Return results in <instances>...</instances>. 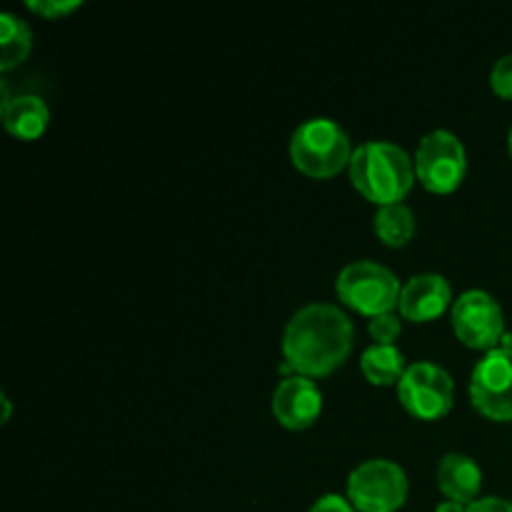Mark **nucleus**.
Segmentation results:
<instances>
[{
	"label": "nucleus",
	"mask_w": 512,
	"mask_h": 512,
	"mask_svg": "<svg viewBox=\"0 0 512 512\" xmlns=\"http://www.w3.org/2000/svg\"><path fill=\"white\" fill-rule=\"evenodd\" d=\"M335 293L348 308L375 318V315L393 313V308H398L403 288H400L398 275L385 265L375 260H353L338 273Z\"/></svg>",
	"instance_id": "nucleus-4"
},
{
	"label": "nucleus",
	"mask_w": 512,
	"mask_h": 512,
	"mask_svg": "<svg viewBox=\"0 0 512 512\" xmlns=\"http://www.w3.org/2000/svg\"><path fill=\"white\" fill-rule=\"evenodd\" d=\"M468 512H512V503L505 498H478L475 503L468 505Z\"/></svg>",
	"instance_id": "nucleus-21"
},
{
	"label": "nucleus",
	"mask_w": 512,
	"mask_h": 512,
	"mask_svg": "<svg viewBox=\"0 0 512 512\" xmlns=\"http://www.w3.org/2000/svg\"><path fill=\"white\" fill-rule=\"evenodd\" d=\"M308 512H358L355 505L350 503L348 498L338 493H328V495H320L313 505H310Z\"/></svg>",
	"instance_id": "nucleus-20"
},
{
	"label": "nucleus",
	"mask_w": 512,
	"mask_h": 512,
	"mask_svg": "<svg viewBox=\"0 0 512 512\" xmlns=\"http://www.w3.org/2000/svg\"><path fill=\"white\" fill-rule=\"evenodd\" d=\"M350 180L360 195L380 205L403 203L415 183V163L400 145L388 140H368L353 150Z\"/></svg>",
	"instance_id": "nucleus-2"
},
{
	"label": "nucleus",
	"mask_w": 512,
	"mask_h": 512,
	"mask_svg": "<svg viewBox=\"0 0 512 512\" xmlns=\"http://www.w3.org/2000/svg\"><path fill=\"white\" fill-rule=\"evenodd\" d=\"M435 512H468V505L463 503H455V500H445V503H440Z\"/></svg>",
	"instance_id": "nucleus-22"
},
{
	"label": "nucleus",
	"mask_w": 512,
	"mask_h": 512,
	"mask_svg": "<svg viewBox=\"0 0 512 512\" xmlns=\"http://www.w3.org/2000/svg\"><path fill=\"white\" fill-rule=\"evenodd\" d=\"M438 488L448 500L470 505L483 488V470L470 455L448 453L438 463Z\"/></svg>",
	"instance_id": "nucleus-12"
},
{
	"label": "nucleus",
	"mask_w": 512,
	"mask_h": 512,
	"mask_svg": "<svg viewBox=\"0 0 512 512\" xmlns=\"http://www.w3.org/2000/svg\"><path fill=\"white\" fill-rule=\"evenodd\" d=\"M508 148H510V155H512V128H510V135H508Z\"/></svg>",
	"instance_id": "nucleus-24"
},
{
	"label": "nucleus",
	"mask_w": 512,
	"mask_h": 512,
	"mask_svg": "<svg viewBox=\"0 0 512 512\" xmlns=\"http://www.w3.org/2000/svg\"><path fill=\"white\" fill-rule=\"evenodd\" d=\"M28 8L33 10V13L43 15V18L55 20L68 15L70 10L80 8V0H28Z\"/></svg>",
	"instance_id": "nucleus-19"
},
{
	"label": "nucleus",
	"mask_w": 512,
	"mask_h": 512,
	"mask_svg": "<svg viewBox=\"0 0 512 512\" xmlns=\"http://www.w3.org/2000/svg\"><path fill=\"white\" fill-rule=\"evenodd\" d=\"M353 320L333 303H308L295 310L283 333L288 368L305 378L338 370L353 350Z\"/></svg>",
	"instance_id": "nucleus-1"
},
{
	"label": "nucleus",
	"mask_w": 512,
	"mask_h": 512,
	"mask_svg": "<svg viewBox=\"0 0 512 512\" xmlns=\"http://www.w3.org/2000/svg\"><path fill=\"white\" fill-rule=\"evenodd\" d=\"M375 235L390 248L408 245L415 235V215L405 203L380 205L373 218Z\"/></svg>",
	"instance_id": "nucleus-15"
},
{
	"label": "nucleus",
	"mask_w": 512,
	"mask_h": 512,
	"mask_svg": "<svg viewBox=\"0 0 512 512\" xmlns=\"http://www.w3.org/2000/svg\"><path fill=\"white\" fill-rule=\"evenodd\" d=\"M290 158L308 178L328 180L350 165L353 148L340 123L330 118H310L295 128L290 138Z\"/></svg>",
	"instance_id": "nucleus-3"
},
{
	"label": "nucleus",
	"mask_w": 512,
	"mask_h": 512,
	"mask_svg": "<svg viewBox=\"0 0 512 512\" xmlns=\"http://www.w3.org/2000/svg\"><path fill=\"white\" fill-rule=\"evenodd\" d=\"M398 400L413 418L438 420L453 408L455 383L445 368L420 360V363L408 365L400 378Z\"/></svg>",
	"instance_id": "nucleus-8"
},
{
	"label": "nucleus",
	"mask_w": 512,
	"mask_h": 512,
	"mask_svg": "<svg viewBox=\"0 0 512 512\" xmlns=\"http://www.w3.org/2000/svg\"><path fill=\"white\" fill-rule=\"evenodd\" d=\"M490 85L500 98L512 100V53L495 60L493 70H490Z\"/></svg>",
	"instance_id": "nucleus-18"
},
{
	"label": "nucleus",
	"mask_w": 512,
	"mask_h": 512,
	"mask_svg": "<svg viewBox=\"0 0 512 512\" xmlns=\"http://www.w3.org/2000/svg\"><path fill=\"white\" fill-rule=\"evenodd\" d=\"M368 330L378 345H395V340H398L400 333H403V323H400V315L383 313L370 318Z\"/></svg>",
	"instance_id": "nucleus-17"
},
{
	"label": "nucleus",
	"mask_w": 512,
	"mask_h": 512,
	"mask_svg": "<svg viewBox=\"0 0 512 512\" xmlns=\"http://www.w3.org/2000/svg\"><path fill=\"white\" fill-rule=\"evenodd\" d=\"M470 400L485 418L512 420V335L505 333L503 343L478 360L470 375Z\"/></svg>",
	"instance_id": "nucleus-6"
},
{
	"label": "nucleus",
	"mask_w": 512,
	"mask_h": 512,
	"mask_svg": "<svg viewBox=\"0 0 512 512\" xmlns=\"http://www.w3.org/2000/svg\"><path fill=\"white\" fill-rule=\"evenodd\" d=\"M30 45H33V33L28 25L13 13L0 15V70L3 73L18 68L28 58Z\"/></svg>",
	"instance_id": "nucleus-16"
},
{
	"label": "nucleus",
	"mask_w": 512,
	"mask_h": 512,
	"mask_svg": "<svg viewBox=\"0 0 512 512\" xmlns=\"http://www.w3.org/2000/svg\"><path fill=\"white\" fill-rule=\"evenodd\" d=\"M453 330L468 348H498L505 338L503 308L485 290H465L458 300H453Z\"/></svg>",
	"instance_id": "nucleus-9"
},
{
	"label": "nucleus",
	"mask_w": 512,
	"mask_h": 512,
	"mask_svg": "<svg viewBox=\"0 0 512 512\" xmlns=\"http://www.w3.org/2000/svg\"><path fill=\"white\" fill-rule=\"evenodd\" d=\"M360 368L373 385H395L400 383L408 365H405V355L395 345L373 343L363 350Z\"/></svg>",
	"instance_id": "nucleus-14"
},
{
	"label": "nucleus",
	"mask_w": 512,
	"mask_h": 512,
	"mask_svg": "<svg viewBox=\"0 0 512 512\" xmlns=\"http://www.w3.org/2000/svg\"><path fill=\"white\" fill-rule=\"evenodd\" d=\"M323 410V393L315 380L305 375L283 378L273 390V415L280 425L290 430H303L318 420Z\"/></svg>",
	"instance_id": "nucleus-10"
},
{
	"label": "nucleus",
	"mask_w": 512,
	"mask_h": 512,
	"mask_svg": "<svg viewBox=\"0 0 512 512\" xmlns=\"http://www.w3.org/2000/svg\"><path fill=\"white\" fill-rule=\"evenodd\" d=\"M415 175L433 193H450L458 188L468 170V153L463 140L450 130H433L415 150Z\"/></svg>",
	"instance_id": "nucleus-7"
},
{
	"label": "nucleus",
	"mask_w": 512,
	"mask_h": 512,
	"mask_svg": "<svg viewBox=\"0 0 512 512\" xmlns=\"http://www.w3.org/2000/svg\"><path fill=\"white\" fill-rule=\"evenodd\" d=\"M348 500L358 512H395L408 500V475L388 458L360 463L348 475Z\"/></svg>",
	"instance_id": "nucleus-5"
},
{
	"label": "nucleus",
	"mask_w": 512,
	"mask_h": 512,
	"mask_svg": "<svg viewBox=\"0 0 512 512\" xmlns=\"http://www.w3.org/2000/svg\"><path fill=\"white\" fill-rule=\"evenodd\" d=\"M453 300V288H450L448 278L440 273H420L413 275L408 283L403 285L400 293V315L413 323H430L438 315L445 313V308Z\"/></svg>",
	"instance_id": "nucleus-11"
},
{
	"label": "nucleus",
	"mask_w": 512,
	"mask_h": 512,
	"mask_svg": "<svg viewBox=\"0 0 512 512\" xmlns=\"http://www.w3.org/2000/svg\"><path fill=\"white\" fill-rule=\"evenodd\" d=\"M50 110L38 95H18L3 100V123L10 135L20 140H35L45 133Z\"/></svg>",
	"instance_id": "nucleus-13"
},
{
	"label": "nucleus",
	"mask_w": 512,
	"mask_h": 512,
	"mask_svg": "<svg viewBox=\"0 0 512 512\" xmlns=\"http://www.w3.org/2000/svg\"><path fill=\"white\" fill-rule=\"evenodd\" d=\"M0 403H3V423H8L10 420V398L8 395H3V398H0Z\"/></svg>",
	"instance_id": "nucleus-23"
}]
</instances>
